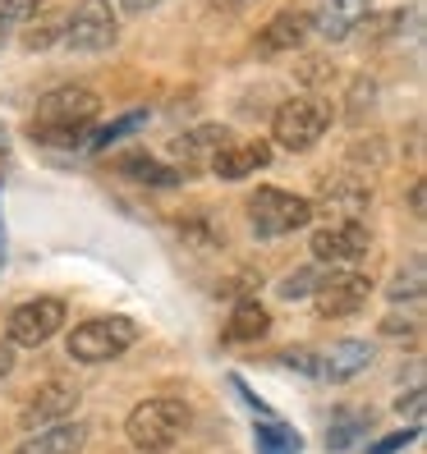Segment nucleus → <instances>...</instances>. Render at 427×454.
<instances>
[{
  "label": "nucleus",
  "instance_id": "obj_13",
  "mask_svg": "<svg viewBox=\"0 0 427 454\" xmlns=\"http://www.w3.org/2000/svg\"><path fill=\"white\" fill-rule=\"evenodd\" d=\"M211 175H217V179H249L253 170H266V166H272V147H266V143H225L217 156H211Z\"/></svg>",
  "mask_w": 427,
  "mask_h": 454
},
{
  "label": "nucleus",
  "instance_id": "obj_12",
  "mask_svg": "<svg viewBox=\"0 0 427 454\" xmlns=\"http://www.w3.org/2000/svg\"><path fill=\"white\" fill-rule=\"evenodd\" d=\"M368 14H372V0H317L308 28H317L327 42H344Z\"/></svg>",
  "mask_w": 427,
  "mask_h": 454
},
{
  "label": "nucleus",
  "instance_id": "obj_24",
  "mask_svg": "<svg viewBox=\"0 0 427 454\" xmlns=\"http://www.w3.org/2000/svg\"><path fill=\"white\" fill-rule=\"evenodd\" d=\"M143 124H147V115H143V111H129V115H120L115 124H101V129L92 133V138H88V152H106L111 143H124L129 133H133V129H143Z\"/></svg>",
  "mask_w": 427,
  "mask_h": 454
},
{
  "label": "nucleus",
  "instance_id": "obj_1",
  "mask_svg": "<svg viewBox=\"0 0 427 454\" xmlns=\"http://www.w3.org/2000/svg\"><path fill=\"white\" fill-rule=\"evenodd\" d=\"M194 422V409L184 404L175 395H156V399H143V404H133L129 418H124V436L138 454H166L184 441Z\"/></svg>",
  "mask_w": 427,
  "mask_h": 454
},
{
  "label": "nucleus",
  "instance_id": "obj_14",
  "mask_svg": "<svg viewBox=\"0 0 427 454\" xmlns=\"http://www.w3.org/2000/svg\"><path fill=\"white\" fill-rule=\"evenodd\" d=\"M372 358H377V349H372L368 340H340V344H331V349L322 354V381H331V386L354 381L359 372L372 367Z\"/></svg>",
  "mask_w": 427,
  "mask_h": 454
},
{
  "label": "nucleus",
  "instance_id": "obj_5",
  "mask_svg": "<svg viewBox=\"0 0 427 454\" xmlns=\"http://www.w3.org/2000/svg\"><path fill=\"white\" fill-rule=\"evenodd\" d=\"M69 51H111L120 42V14L111 10V0H78L74 14H65V37Z\"/></svg>",
  "mask_w": 427,
  "mask_h": 454
},
{
  "label": "nucleus",
  "instance_id": "obj_7",
  "mask_svg": "<svg viewBox=\"0 0 427 454\" xmlns=\"http://www.w3.org/2000/svg\"><path fill=\"white\" fill-rule=\"evenodd\" d=\"M372 299V280L363 271H327L322 285H317L312 303H317V317L327 322H340V317H359Z\"/></svg>",
  "mask_w": 427,
  "mask_h": 454
},
{
  "label": "nucleus",
  "instance_id": "obj_30",
  "mask_svg": "<svg viewBox=\"0 0 427 454\" xmlns=\"http://www.w3.org/2000/svg\"><path fill=\"white\" fill-rule=\"evenodd\" d=\"M409 441H418V422H414V427H405V432H395V436H382L368 454H395V450H405Z\"/></svg>",
  "mask_w": 427,
  "mask_h": 454
},
{
  "label": "nucleus",
  "instance_id": "obj_15",
  "mask_svg": "<svg viewBox=\"0 0 427 454\" xmlns=\"http://www.w3.org/2000/svg\"><path fill=\"white\" fill-rule=\"evenodd\" d=\"M83 445H88V427L74 422V418H65V422H56V427H42V432H33L14 454H83Z\"/></svg>",
  "mask_w": 427,
  "mask_h": 454
},
{
  "label": "nucleus",
  "instance_id": "obj_10",
  "mask_svg": "<svg viewBox=\"0 0 427 454\" xmlns=\"http://www.w3.org/2000/svg\"><path fill=\"white\" fill-rule=\"evenodd\" d=\"M78 399H83V390H78L74 381H46V386H37V395L28 399V404L19 409V427L23 432L56 427V422H65L78 409Z\"/></svg>",
  "mask_w": 427,
  "mask_h": 454
},
{
  "label": "nucleus",
  "instance_id": "obj_21",
  "mask_svg": "<svg viewBox=\"0 0 427 454\" xmlns=\"http://www.w3.org/2000/svg\"><path fill=\"white\" fill-rule=\"evenodd\" d=\"M253 445H257V454H299L304 436L295 432V427L266 418V422H253Z\"/></svg>",
  "mask_w": 427,
  "mask_h": 454
},
{
  "label": "nucleus",
  "instance_id": "obj_35",
  "mask_svg": "<svg viewBox=\"0 0 427 454\" xmlns=\"http://www.w3.org/2000/svg\"><path fill=\"white\" fill-rule=\"evenodd\" d=\"M409 211H414V216H423V184H414V189H409Z\"/></svg>",
  "mask_w": 427,
  "mask_h": 454
},
{
  "label": "nucleus",
  "instance_id": "obj_4",
  "mask_svg": "<svg viewBox=\"0 0 427 454\" xmlns=\"http://www.w3.org/2000/svg\"><path fill=\"white\" fill-rule=\"evenodd\" d=\"M331 129V106L322 97H289L272 115V143L285 152H312Z\"/></svg>",
  "mask_w": 427,
  "mask_h": 454
},
{
  "label": "nucleus",
  "instance_id": "obj_26",
  "mask_svg": "<svg viewBox=\"0 0 427 454\" xmlns=\"http://www.w3.org/2000/svg\"><path fill=\"white\" fill-rule=\"evenodd\" d=\"M414 14V10H409ZM405 10H391V14H368V37H391V33H405V19H409Z\"/></svg>",
  "mask_w": 427,
  "mask_h": 454
},
{
  "label": "nucleus",
  "instance_id": "obj_25",
  "mask_svg": "<svg viewBox=\"0 0 427 454\" xmlns=\"http://www.w3.org/2000/svg\"><path fill=\"white\" fill-rule=\"evenodd\" d=\"M322 266H299V271H289L276 289H281V299H289V303H299V299H312L317 294V285H322Z\"/></svg>",
  "mask_w": 427,
  "mask_h": 454
},
{
  "label": "nucleus",
  "instance_id": "obj_23",
  "mask_svg": "<svg viewBox=\"0 0 427 454\" xmlns=\"http://www.w3.org/2000/svg\"><path fill=\"white\" fill-rule=\"evenodd\" d=\"M88 138H92V124H78V129L33 124V143H42V147H88Z\"/></svg>",
  "mask_w": 427,
  "mask_h": 454
},
{
  "label": "nucleus",
  "instance_id": "obj_32",
  "mask_svg": "<svg viewBox=\"0 0 427 454\" xmlns=\"http://www.w3.org/2000/svg\"><path fill=\"white\" fill-rule=\"evenodd\" d=\"M156 5H166V0H120L124 14H147V10H156Z\"/></svg>",
  "mask_w": 427,
  "mask_h": 454
},
{
  "label": "nucleus",
  "instance_id": "obj_31",
  "mask_svg": "<svg viewBox=\"0 0 427 454\" xmlns=\"http://www.w3.org/2000/svg\"><path fill=\"white\" fill-rule=\"evenodd\" d=\"M395 413H399V418L409 413V418L418 422V413H423V386H414L409 395H399V399H395Z\"/></svg>",
  "mask_w": 427,
  "mask_h": 454
},
{
  "label": "nucleus",
  "instance_id": "obj_3",
  "mask_svg": "<svg viewBox=\"0 0 427 454\" xmlns=\"http://www.w3.org/2000/svg\"><path fill=\"white\" fill-rule=\"evenodd\" d=\"M312 216H317V207L308 198L289 193V189H272V184H262L249 198V225L257 239H285V234L304 230Z\"/></svg>",
  "mask_w": 427,
  "mask_h": 454
},
{
  "label": "nucleus",
  "instance_id": "obj_36",
  "mask_svg": "<svg viewBox=\"0 0 427 454\" xmlns=\"http://www.w3.org/2000/svg\"><path fill=\"white\" fill-rule=\"evenodd\" d=\"M5 37H10V28H5V23H0V46H5Z\"/></svg>",
  "mask_w": 427,
  "mask_h": 454
},
{
  "label": "nucleus",
  "instance_id": "obj_2",
  "mask_svg": "<svg viewBox=\"0 0 427 454\" xmlns=\"http://www.w3.org/2000/svg\"><path fill=\"white\" fill-rule=\"evenodd\" d=\"M133 344H138V322L124 312H111V317H92V322L74 326L65 349L74 363H111Z\"/></svg>",
  "mask_w": 427,
  "mask_h": 454
},
{
  "label": "nucleus",
  "instance_id": "obj_9",
  "mask_svg": "<svg viewBox=\"0 0 427 454\" xmlns=\"http://www.w3.org/2000/svg\"><path fill=\"white\" fill-rule=\"evenodd\" d=\"M312 207L336 211V221H359L372 207V184L359 170H331V175L317 179V202Z\"/></svg>",
  "mask_w": 427,
  "mask_h": 454
},
{
  "label": "nucleus",
  "instance_id": "obj_28",
  "mask_svg": "<svg viewBox=\"0 0 427 454\" xmlns=\"http://www.w3.org/2000/svg\"><path fill=\"white\" fill-rule=\"evenodd\" d=\"M281 367L304 372V377H322V358H317L312 349H285V354H281Z\"/></svg>",
  "mask_w": 427,
  "mask_h": 454
},
{
  "label": "nucleus",
  "instance_id": "obj_6",
  "mask_svg": "<svg viewBox=\"0 0 427 454\" xmlns=\"http://www.w3.org/2000/svg\"><path fill=\"white\" fill-rule=\"evenodd\" d=\"M65 326V299H51V294H42V299H28L10 308L5 317V340L14 344V349H42V344L51 340Z\"/></svg>",
  "mask_w": 427,
  "mask_h": 454
},
{
  "label": "nucleus",
  "instance_id": "obj_27",
  "mask_svg": "<svg viewBox=\"0 0 427 454\" xmlns=\"http://www.w3.org/2000/svg\"><path fill=\"white\" fill-rule=\"evenodd\" d=\"M391 299H395V303H399V299H423V262H414V266H409V276H405V271L395 276Z\"/></svg>",
  "mask_w": 427,
  "mask_h": 454
},
{
  "label": "nucleus",
  "instance_id": "obj_17",
  "mask_svg": "<svg viewBox=\"0 0 427 454\" xmlns=\"http://www.w3.org/2000/svg\"><path fill=\"white\" fill-rule=\"evenodd\" d=\"M372 432V409H359V404H340L327 422V450L344 454V450H354L363 436Z\"/></svg>",
  "mask_w": 427,
  "mask_h": 454
},
{
  "label": "nucleus",
  "instance_id": "obj_18",
  "mask_svg": "<svg viewBox=\"0 0 427 454\" xmlns=\"http://www.w3.org/2000/svg\"><path fill=\"white\" fill-rule=\"evenodd\" d=\"M230 129H221V124H202V129H194V133H184V138H175V161H184V170H194V166H202V161H211L230 138H225Z\"/></svg>",
  "mask_w": 427,
  "mask_h": 454
},
{
  "label": "nucleus",
  "instance_id": "obj_22",
  "mask_svg": "<svg viewBox=\"0 0 427 454\" xmlns=\"http://www.w3.org/2000/svg\"><path fill=\"white\" fill-rule=\"evenodd\" d=\"M65 37V10H37L33 23L23 28V51H46Z\"/></svg>",
  "mask_w": 427,
  "mask_h": 454
},
{
  "label": "nucleus",
  "instance_id": "obj_33",
  "mask_svg": "<svg viewBox=\"0 0 427 454\" xmlns=\"http://www.w3.org/2000/svg\"><path fill=\"white\" fill-rule=\"evenodd\" d=\"M211 10H221V14H239V10H249L253 0H207Z\"/></svg>",
  "mask_w": 427,
  "mask_h": 454
},
{
  "label": "nucleus",
  "instance_id": "obj_34",
  "mask_svg": "<svg viewBox=\"0 0 427 454\" xmlns=\"http://www.w3.org/2000/svg\"><path fill=\"white\" fill-rule=\"evenodd\" d=\"M10 372H14V344L0 340V377H10Z\"/></svg>",
  "mask_w": 427,
  "mask_h": 454
},
{
  "label": "nucleus",
  "instance_id": "obj_8",
  "mask_svg": "<svg viewBox=\"0 0 427 454\" xmlns=\"http://www.w3.org/2000/svg\"><path fill=\"white\" fill-rule=\"evenodd\" d=\"M308 248H312L317 262H327L331 271H336V266H350V262L368 257L372 230H368L363 221H331V225H322V230H312Z\"/></svg>",
  "mask_w": 427,
  "mask_h": 454
},
{
  "label": "nucleus",
  "instance_id": "obj_20",
  "mask_svg": "<svg viewBox=\"0 0 427 454\" xmlns=\"http://www.w3.org/2000/svg\"><path fill=\"white\" fill-rule=\"evenodd\" d=\"M266 331H272V312H266L257 299H244L234 308V317L225 322V340L230 344H253V340H262Z\"/></svg>",
  "mask_w": 427,
  "mask_h": 454
},
{
  "label": "nucleus",
  "instance_id": "obj_11",
  "mask_svg": "<svg viewBox=\"0 0 427 454\" xmlns=\"http://www.w3.org/2000/svg\"><path fill=\"white\" fill-rule=\"evenodd\" d=\"M97 111H101V97H97L92 88H83V83H74V88L46 92L33 124H65V129H78V124H92Z\"/></svg>",
  "mask_w": 427,
  "mask_h": 454
},
{
  "label": "nucleus",
  "instance_id": "obj_16",
  "mask_svg": "<svg viewBox=\"0 0 427 454\" xmlns=\"http://www.w3.org/2000/svg\"><path fill=\"white\" fill-rule=\"evenodd\" d=\"M308 14L299 10H281L266 19V28L257 33V51H266V56H276V51H299L308 42Z\"/></svg>",
  "mask_w": 427,
  "mask_h": 454
},
{
  "label": "nucleus",
  "instance_id": "obj_29",
  "mask_svg": "<svg viewBox=\"0 0 427 454\" xmlns=\"http://www.w3.org/2000/svg\"><path fill=\"white\" fill-rule=\"evenodd\" d=\"M42 5H46V0H0V23H5V28H10V23H28Z\"/></svg>",
  "mask_w": 427,
  "mask_h": 454
},
{
  "label": "nucleus",
  "instance_id": "obj_19",
  "mask_svg": "<svg viewBox=\"0 0 427 454\" xmlns=\"http://www.w3.org/2000/svg\"><path fill=\"white\" fill-rule=\"evenodd\" d=\"M115 170L129 175V179H138V184H152V189H175V184H184V170L179 166H162L156 156L147 152H124L115 156Z\"/></svg>",
  "mask_w": 427,
  "mask_h": 454
}]
</instances>
